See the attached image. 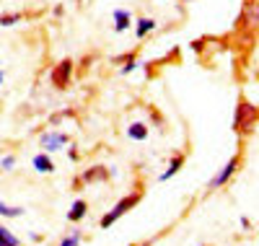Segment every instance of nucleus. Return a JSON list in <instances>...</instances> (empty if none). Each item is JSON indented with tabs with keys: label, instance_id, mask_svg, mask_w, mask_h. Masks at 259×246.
Segmentation results:
<instances>
[{
	"label": "nucleus",
	"instance_id": "17",
	"mask_svg": "<svg viewBox=\"0 0 259 246\" xmlns=\"http://www.w3.org/2000/svg\"><path fill=\"white\" fill-rule=\"evenodd\" d=\"M0 166H3L6 171H11V169L16 166V158H13V155H6V158H3V161H0Z\"/></svg>",
	"mask_w": 259,
	"mask_h": 246
},
{
	"label": "nucleus",
	"instance_id": "13",
	"mask_svg": "<svg viewBox=\"0 0 259 246\" xmlns=\"http://www.w3.org/2000/svg\"><path fill=\"white\" fill-rule=\"evenodd\" d=\"M0 246H21V241H18L6 226H0Z\"/></svg>",
	"mask_w": 259,
	"mask_h": 246
},
{
	"label": "nucleus",
	"instance_id": "11",
	"mask_svg": "<svg viewBox=\"0 0 259 246\" xmlns=\"http://www.w3.org/2000/svg\"><path fill=\"white\" fill-rule=\"evenodd\" d=\"M85 213H89V202H85V199H75L73 208L68 210V220L70 223H80L85 218Z\"/></svg>",
	"mask_w": 259,
	"mask_h": 246
},
{
	"label": "nucleus",
	"instance_id": "7",
	"mask_svg": "<svg viewBox=\"0 0 259 246\" xmlns=\"http://www.w3.org/2000/svg\"><path fill=\"white\" fill-rule=\"evenodd\" d=\"M148 135H150V127H148L145 122H133V125L127 127V138H130V140L143 143V140H148Z\"/></svg>",
	"mask_w": 259,
	"mask_h": 246
},
{
	"label": "nucleus",
	"instance_id": "16",
	"mask_svg": "<svg viewBox=\"0 0 259 246\" xmlns=\"http://www.w3.org/2000/svg\"><path fill=\"white\" fill-rule=\"evenodd\" d=\"M78 241H80V233H70L68 238H62L60 246H78Z\"/></svg>",
	"mask_w": 259,
	"mask_h": 246
},
{
	"label": "nucleus",
	"instance_id": "12",
	"mask_svg": "<svg viewBox=\"0 0 259 246\" xmlns=\"http://www.w3.org/2000/svg\"><path fill=\"white\" fill-rule=\"evenodd\" d=\"M153 29H156V21L153 18H140L138 26H135V36L143 39V36H148V31H153Z\"/></svg>",
	"mask_w": 259,
	"mask_h": 246
},
{
	"label": "nucleus",
	"instance_id": "2",
	"mask_svg": "<svg viewBox=\"0 0 259 246\" xmlns=\"http://www.w3.org/2000/svg\"><path fill=\"white\" fill-rule=\"evenodd\" d=\"M254 125H256V106H251L246 99H241L239 106H236L233 130L241 132V135H249V132H254Z\"/></svg>",
	"mask_w": 259,
	"mask_h": 246
},
{
	"label": "nucleus",
	"instance_id": "8",
	"mask_svg": "<svg viewBox=\"0 0 259 246\" xmlns=\"http://www.w3.org/2000/svg\"><path fill=\"white\" fill-rule=\"evenodd\" d=\"M130 24H133V16H130V11L117 8V11H114V31H117V34H122V31H127V29H130Z\"/></svg>",
	"mask_w": 259,
	"mask_h": 246
},
{
	"label": "nucleus",
	"instance_id": "18",
	"mask_svg": "<svg viewBox=\"0 0 259 246\" xmlns=\"http://www.w3.org/2000/svg\"><path fill=\"white\" fill-rule=\"evenodd\" d=\"M135 68H138V62H135V57H130V60H127V65H124V68H122V73L127 75V73H133Z\"/></svg>",
	"mask_w": 259,
	"mask_h": 246
},
{
	"label": "nucleus",
	"instance_id": "9",
	"mask_svg": "<svg viewBox=\"0 0 259 246\" xmlns=\"http://www.w3.org/2000/svg\"><path fill=\"white\" fill-rule=\"evenodd\" d=\"M31 163H34V169H36L39 174H52V171H55V161L50 158L47 153H36Z\"/></svg>",
	"mask_w": 259,
	"mask_h": 246
},
{
	"label": "nucleus",
	"instance_id": "5",
	"mask_svg": "<svg viewBox=\"0 0 259 246\" xmlns=\"http://www.w3.org/2000/svg\"><path fill=\"white\" fill-rule=\"evenodd\" d=\"M65 145H68V135H65V132H45V135H41V148H45V153L62 150Z\"/></svg>",
	"mask_w": 259,
	"mask_h": 246
},
{
	"label": "nucleus",
	"instance_id": "6",
	"mask_svg": "<svg viewBox=\"0 0 259 246\" xmlns=\"http://www.w3.org/2000/svg\"><path fill=\"white\" fill-rule=\"evenodd\" d=\"M106 179H109V169H104V166H94V169H89V171H83L80 182L94 184V182H106Z\"/></svg>",
	"mask_w": 259,
	"mask_h": 246
},
{
	"label": "nucleus",
	"instance_id": "3",
	"mask_svg": "<svg viewBox=\"0 0 259 246\" xmlns=\"http://www.w3.org/2000/svg\"><path fill=\"white\" fill-rule=\"evenodd\" d=\"M239 163H241V153H236L233 155V158L218 171V174H215L212 179H210V184H207V189L212 192V189H221V187H226L228 182H231V176L236 174V171H239Z\"/></svg>",
	"mask_w": 259,
	"mask_h": 246
},
{
	"label": "nucleus",
	"instance_id": "14",
	"mask_svg": "<svg viewBox=\"0 0 259 246\" xmlns=\"http://www.w3.org/2000/svg\"><path fill=\"white\" fill-rule=\"evenodd\" d=\"M0 215H3V218H21V215H24V208H11L6 202H0Z\"/></svg>",
	"mask_w": 259,
	"mask_h": 246
},
{
	"label": "nucleus",
	"instance_id": "15",
	"mask_svg": "<svg viewBox=\"0 0 259 246\" xmlns=\"http://www.w3.org/2000/svg\"><path fill=\"white\" fill-rule=\"evenodd\" d=\"M21 18H24V13H3L0 16V26H13Z\"/></svg>",
	"mask_w": 259,
	"mask_h": 246
},
{
	"label": "nucleus",
	"instance_id": "21",
	"mask_svg": "<svg viewBox=\"0 0 259 246\" xmlns=\"http://www.w3.org/2000/svg\"><path fill=\"white\" fill-rule=\"evenodd\" d=\"M184 3H192V0H184Z\"/></svg>",
	"mask_w": 259,
	"mask_h": 246
},
{
	"label": "nucleus",
	"instance_id": "20",
	"mask_svg": "<svg viewBox=\"0 0 259 246\" xmlns=\"http://www.w3.org/2000/svg\"><path fill=\"white\" fill-rule=\"evenodd\" d=\"M143 246H153V243H150V241H145V243H143Z\"/></svg>",
	"mask_w": 259,
	"mask_h": 246
},
{
	"label": "nucleus",
	"instance_id": "19",
	"mask_svg": "<svg viewBox=\"0 0 259 246\" xmlns=\"http://www.w3.org/2000/svg\"><path fill=\"white\" fill-rule=\"evenodd\" d=\"M6 80V75H3V70H0V83H3Z\"/></svg>",
	"mask_w": 259,
	"mask_h": 246
},
{
	"label": "nucleus",
	"instance_id": "10",
	"mask_svg": "<svg viewBox=\"0 0 259 246\" xmlns=\"http://www.w3.org/2000/svg\"><path fill=\"white\" fill-rule=\"evenodd\" d=\"M184 161H187V155L184 153H177L174 158H171V163H168V169L161 174V182H166V179H171V176H177L179 171H182V166H184Z\"/></svg>",
	"mask_w": 259,
	"mask_h": 246
},
{
	"label": "nucleus",
	"instance_id": "1",
	"mask_svg": "<svg viewBox=\"0 0 259 246\" xmlns=\"http://www.w3.org/2000/svg\"><path fill=\"white\" fill-rule=\"evenodd\" d=\"M140 199H143V189H135L133 194L122 197L119 202H117V205H114V208H112L109 213H106V215H104V218L99 220V226H101V228H109V226H114V223H117V220H119L122 215H127L130 210H133V208H135V205L140 202Z\"/></svg>",
	"mask_w": 259,
	"mask_h": 246
},
{
	"label": "nucleus",
	"instance_id": "4",
	"mask_svg": "<svg viewBox=\"0 0 259 246\" xmlns=\"http://www.w3.org/2000/svg\"><path fill=\"white\" fill-rule=\"evenodd\" d=\"M73 60H62V62H57L55 65V70L50 73V80H52V86L55 88H60V91H65V88L70 86V78H73Z\"/></svg>",
	"mask_w": 259,
	"mask_h": 246
}]
</instances>
